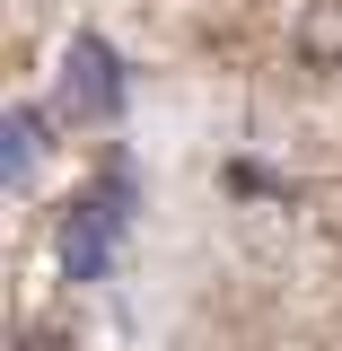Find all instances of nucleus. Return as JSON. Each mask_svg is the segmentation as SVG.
<instances>
[{
    "label": "nucleus",
    "instance_id": "3",
    "mask_svg": "<svg viewBox=\"0 0 342 351\" xmlns=\"http://www.w3.org/2000/svg\"><path fill=\"white\" fill-rule=\"evenodd\" d=\"M27 176H36V114L9 106V184H27Z\"/></svg>",
    "mask_w": 342,
    "mask_h": 351
},
{
    "label": "nucleus",
    "instance_id": "2",
    "mask_svg": "<svg viewBox=\"0 0 342 351\" xmlns=\"http://www.w3.org/2000/svg\"><path fill=\"white\" fill-rule=\"evenodd\" d=\"M62 106L80 123H114L123 114V53L106 36H71V62H62Z\"/></svg>",
    "mask_w": 342,
    "mask_h": 351
},
{
    "label": "nucleus",
    "instance_id": "1",
    "mask_svg": "<svg viewBox=\"0 0 342 351\" xmlns=\"http://www.w3.org/2000/svg\"><path fill=\"white\" fill-rule=\"evenodd\" d=\"M123 202H132V184H123V176H97L80 202L62 211L53 255H62V272H71V281H97V272L114 263V246H123Z\"/></svg>",
    "mask_w": 342,
    "mask_h": 351
}]
</instances>
